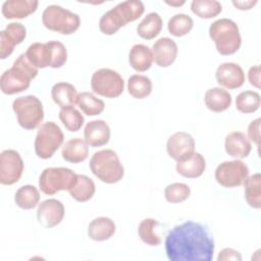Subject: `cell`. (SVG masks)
I'll return each instance as SVG.
<instances>
[{"mask_svg": "<svg viewBox=\"0 0 261 261\" xmlns=\"http://www.w3.org/2000/svg\"><path fill=\"white\" fill-rule=\"evenodd\" d=\"M116 230L114 221L106 216H100L93 219L88 225V237L96 242L109 240Z\"/></svg>", "mask_w": 261, "mask_h": 261, "instance_id": "ffe728a7", "label": "cell"}, {"mask_svg": "<svg viewBox=\"0 0 261 261\" xmlns=\"http://www.w3.org/2000/svg\"><path fill=\"white\" fill-rule=\"evenodd\" d=\"M153 62L152 50L144 44L134 45L128 53L129 65L139 72L148 70Z\"/></svg>", "mask_w": 261, "mask_h": 261, "instance_id": "603a6c76", "label": "cell"}, {"mask_svg": "<svg viewBox=\"0 0 261 261\" xmlns=\"http://www.w3.org/2000/svg\"><path fill=\"white\" fill-rule=\"evenodd\" d=\"M152 81L143 74H133L127 81V92L136 99H145L152 92Z\"/></svg>", "mask_w": 261, "mask_h": 261, "instance_id": "f546056e", "label": "cell"}, {"mask_svg": "<svg viewBox=\"0 0 261 261\" xmlns=\"http://www.w3.org/2000/svg\"><path fill=\"white\" fill-rule=\"evenodd\" d=\"M23 161L20 154L13 150L7 149L0 154V182L10 186L17 182L23 172Z\"/></svg>", "mask_w": 261, "mask_h": 261, "instance_id": "8fae6325", "label": "cell"}, {"mask_svg": "<svg viewBox=\"0 0 261 261\" xmlns=\"http://www.w3.org/2000/svg\"><path fill=\"white\" fill-rule=\"evenodd\" d=\"M89 167L92 173L105 184H116L124 175V168L116 152L111 149L95 152L90 159Z\"/></svg>", "mask_w": 261, "mask_h": 261, "instance_id": "277c9868", "label": "cell"}, {"mask_svg": "<svg viewBox=\"0 0 261 261\" xmlns=\"http://www.w3.org/2000/svg\"><path fill=\"white\" fill-rule=\"evenodd\" d=\"M84 139L90 147L104 146L110 140V127L102 119L91 120L85 126Z\"/></svg>", "mask_w": 261, "mask_h": 261, "instance_id": "2e32d148", "label": "cell"}, {"mask_svg": "<svg viewBox=\"0 0 261 261\" xmlns=\"http://www.w3.org/2000/svg\"><path fill=\"white\" fill-rule=\"evenodd\" d=\"M257 4V1L248 0V1H232V5L240 10H249Z\"/></svg>", "mask_w": 261, "mask_h": 261, "instance_id": "bcb514c9", "label": "cell"}, {"mask_svg": "<svg viewBox=\"0 0 261 261\" xmlns=\"http://www.w3.org/2000/svg\"><path fill=\"white\" fill-rule=\"evenodd\" d=\"M260 72H261V69L259 65H254L250 67L248 72V79L250 84L257 89L260 88Z\"/></svg>", "mask_w": 261, "mask_h": 261, "instance_id": "f6af8a7d", "label": "cell"}, {"mask_svg": "<svg viewBox=\"0 0 261 261\" xmlns=\"http://www.w3.org/2000/svg\"><path fill=\"white\" fill-rule=\"evenodd\" d=\"M58 116L65 128L71 133L80 130L85 120L83 114L76 108H74V106L61 108Z\"/></svg>", "mask_w": 261, "mask_h": 261, "instance_id": "8d00e7d4", "label": "cell"}, {"mask_svg": "<svg viewBox=\"0 0 261 261\" xmlns=\"http://www.w3.org/2000/svg\"><path fill=\"white\" fill-rule=\"evenodd\" d=\"M215 77L221 87L229 90L241 88L245 83L243 68L233 62H224L218 65L215 71Z\"/></svg>", "mask_w": 261, "mask_h": 261, "instance_id": "5bb4252c", "label": "cell"}, {"mask_svg": "<svg viewBox=\"0 0 261 261\" xmlns=\"http://www.w3.org/2000/svg\"><path fill=\"white\" fill-rule=\"evenodd\" d=\"M42 22L50 31L61 35H71L75 33L81 25L79 14L65 9L59 5H49L42 13Z\"/></svg>", "mask_w": 261, "mask_h": 261, "instance_id": "5b68a950", "label": "cell"}, {"mask_svg": "<svg viewBox=\"0 0 261 261\" xmlns=\"http://www.w3.org/2000/svg\"><path fill=\"white\" fill-rule=\"evenodd\" d=\"M231 95L228 91L215 87L206 91L204 95V102L206 107L213 112H222L231 105Z\"/></svg>", "mask_w": 261, "mask_h": 261, "instance_id": "7402d4cb", "label": "cell"}, {"mask_svg": "<svg viewBox=\"0 0 261 261\" xmlns=\"http://www.w3.org/2000/svg\"><path fill=\"white\" fill-rule=\"evenodd\" d=\"M24 54L28 60L38 69L50 67V51L47 42L31 44Z\"/></svg>", "mask_w": 261, "mask_h": 261, "instance_id": "4316f807", "label": "cell"}, {"mask_svg": "<svg viewBox=\"0 0 261 261\" xmlns=\"http://www.w3.org/2000/svg\"><path fill=\"white\" fill-rule=\"evenodd\" d=\"M38 72L39 69L28 60L25 54H20L14 60L12 66L1 74L0 88L2 93L5 95H14L25 91Z\"/></svg>", "mask_w": 261, "mask_h": 261, "instance_id": "7a4b0ae2", "label": "cell"}, {"mask_svg": "<svg viewBox=\"0 0 261 261\" xmlns=\"http://www.w3.org/2000/svg\"><path fill=\"white\" fill-rule=\"evenodd\" d=\"M162 18L157 12L148 13L137 27V34L145 40H152L162 30Z\"/></svg>", "mask_w": 261, "mask_h": 261, "instance_id": "484cf974", "label": "cell"}, {"mask_svg": "<svg viewBox=\"0 0 261 261\" xmlns=\"http://www.w3.org/2000/svg\"><path fill=\"white\" fill-rule=\"evenodd\" d=\"M40 201V193L35 186L25 185L20 187L14 195L15 204L24 210L35 208Z\"/></svg>", "mask_w": 261, "mask_h": 261, "instance_id": "1f68e13d", "label": "cell"}, {"mask_svg": "<svg viewBox=\"0 0 261 261\" xmlns=\"http://www.w3.org/2000/svg\"><path fill=\"white\" fill-rule=\"evenodd\" d=\"M248 139L255 143L257 147L260 146V118L251 121L248 126Z\"/></svg>", "mask_w": 261, "mask_h": 261, "instance_id": "7bdbcfd3", "label": "cell"}, {"mask_svg": "<svg viewBox=\"0 0 261 261\" xmlns=\"http://www.w3.org/2000/svg\"><path fill=\"white\" fill-rule=\"evenodd\" d=\"M225 152L232 158H246L251 152L252 145L247 135L242 132H231L225 137Z\"/></svg>", "mask_w": 261, "mask_h": 261, "instance_id": "e0dca14e", "label": "cell"}, {"mask_svg": "<svg viewBox=\"0 0 261 261\" xmlns=\"http://www.w3.org/2000/svg\"><path fill=\"white\" fill-rule=\"evenodd\" d=\"M214 176L216 181L223 188H237L242 186L249 176V167L239 159L223 161L216 167Z\"/></svg>", "mask_w": 261, "mask_h": 261, "instance_id": "30bf717a", "label": "cell"}, {"mask_svg": "<svg viewBox=\"0 0 261 261\" xmlns=\"http://www.w3.org/2000/svg\"><path fill=\"white\" fill-rule=\"evenodd\" d=\"M218 261H227V260H242L241 254L231 248H225L221 250L217 257Z\"/></svg>", "mask_w": 261, "mask_h": 261, "instance_id": "ee69618b", "label": "cell"}, {"mask_svg": "<svg viewBox=\"0 0 261 261\" xmlns=\"http://www.w3.org/2000/svg\"><path fill=\"white\" fill-rule=\"evenodd\" d=\"M159 222L154 218L143 219L138 227V233L140 239L147 245L156 247L161 244V239L156 232V228Z\"/></svg>", "mask_w": 261, "mask_h": 261, "instance_id": "836d02e7", "label": "cell"}, {"mask_svg": "<svg viewBox=\"0 0 261 261\" xmlns=\"http://www.w3.org/2000/svg\"><path fill=\"white\" fill-rule=\"evenodd\" d=\"M76 173L67 167L45 168L39 177V188L45 195L68 191L76 179Z\"/></svg>", "mask_w": 261, "mask_h": 261, "instance_id": "ba28073f", "label": "cell"}, {"mask_svg": "<svg viewBox=\"0 0 261 261\" xmlns=\"http://www.w3.org/2000/svg\"><path fill=\"white\" fill-rule=\"evenodd\" d=\"M245 199L248 205L254 209L261 208V175L254 173L244 181Z\"/></svg>", "mask_w": 261, "mask_h": 261, "instance_id": "83f0119b", "label": "cell"}, {"mask_svg": "<svg viewBox=\"0 0 261 261\" xmlns=\"http://www.w3.org/2000/svg\"><path fill=\"white\" fill-rule=\"evenodd\" d=\"M89 145L81 138H73L65 142L62 147V158L70 163H80L89 156Z\"/></svg>", "mask_w": 261, "mask_h": 261, "instance_id": "44dd1931", "label": "cell"}, {"mask_svg": "<svg viewBox=\"0 0 261 261\" xmlns=\"http://www.w3.org/2000/svg\"><path fill=\"white\" fill-rule=\"evenodd\" d=\"M194 27L193 18L185 13H177L171 16L167 23V30L169 34L174 37H182L188 35Z\"/></svg>", "mask_w": 261, "mask_h": 261, "instance_id": "e575fe53", "label": "cell"}, {"mask_svg": "<svg viewBox=\"0 0 261 261\" xmlns=\"http://www.w3.org/2000/svg\"><path fill=\"white\" fill-rule=\"evenodd\" d=\"M166 4L168 5H171V6H180L182 4H185V1H181V2H166Z\"/></svg>", "mask_w": 261, "mask_h": 261, "instance_id": "7dc6e473", "label": "cell"}, {"mask_svg": "<svg viewBox=\"0 0 261 261\" xmlns=\"http://www.w3.org/2000/svg\"><path fill=\"white\" fill-rule=\"evenodd\" d=\"M51 97L56 105L60 108L74 106L76 104L77 92L73 85L66 82H59L53 85Z\"/></svg>", "mask_w": 261, "mask_h": 261, "instance_id": "cb8c5ba5", "label": "cell"}, {"mask_svg": "<svg viewBox=\"0 0 261 261\" xmlns=\"http://www.w3.org/2000/svg\"><path fill=\"white\" fill-rule=\"evenodd\" d=\"M37 0H7L2 4V15L7 19L25 18L38 8Z\"/></svg>", "mask_w": 261, "mask_h": 261, "instance_id": "ac0fdd59", "label": "cell"}, {"mask_svg": "<svg viewBox=\"0 0 261 261\" xmlns=\"http://www.w3.org/2000/svg\"><path fill=\"white\" fill-rule=\"evenodd\" d=\"M4 31L15 45H19L20 43H22L27 36V29L20 22H10L7 24Z\"/></svg>", "mask_w": 261, "mask_h": 261, "instance_id": "60d3db41", "label": "cell"}, {"mask_svg": "<svg viewBox=\"0 0 261 261\" xmlns=\"http://www.w3.org/2000/svg\"><path fill=\"white\" fill-rule=\"evenodd\" d=\"M176 172L187 178H197L206 169V161L202 154L194 152L189 158L178 161L175 166Z\"/></svg>", "mask_w": 261, "mask_h": 261, "instance_id": "d6986e66", "label": "cell"}, {"mask_svg": "<svg viewBox=\"0 0 261 261\" xmlns=\"http://www.w3.org/2000/svg\"><path fill=\"white\" fill-rule=\"evenodd\" d=\"M76 104L80 109L88 116H95L103 112L105 103L90 92H82L77 94Z\"/></svg>", "mask_w": 261, "mask_h": 261, "instance_id": "4dcf8cb0", "label": "cell"}, {"mask_svg": "<svg viewBox=\"0 0 261 261\" xmlns=\"http://www.w3.org/2000/svg\"><path fill=\"white\" fill-rule=\"evenodd\" d=\"M64 135L53 121L42 123L37 132L34 142L36 155L41 159H49L61 147Z\"/></svg>", "mask_w": 261, "mask_h": 261, "instance_id": "52a82bcc", "label": "cell"}, {"mask_svg": "<svg viewBox=\"0 0 261 261\" xmlns=\"http://www.w3.org/2000/svg\"><path fill=\"white\" fill-rule=\"evenodd\" d=\"M16 45L9 39L5 31L0 32V58L5 59L10 56Z\"/></svg>", "mask_w": 261, "mask_h": 261, "instance_id": "b9f144b4", "label": "cell"}, {"mask_svg": "<svg viewBox=\"0 0 261 261\" xmlns=\"http://www.w3.org/2000/svg\"><path fill=\"white\" fill-rule=\"evenodd\" d=\"M209 37L220 55H232L239 51L242 38L238 24L229 18H220L209 27Z\"/></svg>", "mask_w": 261, "mask_h": 261, "instance_id": "3957f363", "label": "cell"}, {"mask_svg": "<svg viewBox=\"0 0 261 261\" xmlns=\"http://www.w3.org/2000/svg\"><path fill=\"white\" fill-rule=\"evenodd\" d=\"M18 124L24 129H35L44 119L43 104L34 95L18 97L12 102Z\"/></svg>", "mask_w": 261, "mask_h": 261, "instance_id": "8992f818", "label": "cell"}, {"mask_svg": "<svg viewBox=\"0 0 261 261\" xmlns=\"http://www.w3.org/2000/svg\"><path fill=\"white\" fill-rule=\"evenodd\" d=\"M191 195V189L187 184L173 182L164 190V197L167 202L175 204L186 201Z\"/></svg>", "mask_w": 261, "mask_h": 261, "instance_id": "f35d334b", "label": "cell"}, {"mask_svg": "<svg viewBox=\"0 0 261 261\" xmlns=\"http://www.w3.org/2000/svg\"><path fill=\"white\" fill-rule=\"evenodd\" d=\"M191 10L200 18H212L222 11V5L216 0H194Z\"/></svg>", "mask_w": 261, "mask_h": 261, "instance_id": "d6a6232c", "label": "cell"}, {"mask_svg": "<svg viewBox=\"0 0 261 261\" xmlns=\"http://www.w3.org/2000/svg\"><path fill=\"white\" fill-rule=\"evenodd\" d=\"M166 151L169 157L176 162L182 161L195 152L194 138L186 132H176L168 138Z\"/></svg>", "mask_w": 261, "mask_h": 261, "instance_id": "7c38bea8", "label": "cell"}, {"mask_svg": "<svg viewBox=\"0 0 261 261\" xmlns=\"http://www.w3.org/2000/svg\"><path fill=\"white\" fill-rule=\"evenodd\" d=\"M91 88L99 96L116 98L124 91V81L117 71L111 68H100L91 77Z\"/></svg>", "mask_w": 261, "mask_h": 261, "instance_id": "9c48e42d", "label": "cell"}, {"mask_svg": "<svg viewBox=\"0 0 261 261\" xmlns=\"http://www.w3.org/2000/svg\"><path fill=\"white\" fill-rule=\"evenodd\" d=\"M96 187L92 178L85 174H77L73 186L68 190L72 199L77 202H87L91 200L95 194Z\"/></svg>", "mask_w": 261, "mask_h": 261, "instance_id": "d4e9b609", "label": "cell"}, {"mask_svg": "<svg viewBox=\"0 0 261 261\" xmlns=\"http://www.w3.org/2000/svg\"><path fill=\"white\" fill-rule=\"evenodd\" d=\"M260 95L255 91L241 92L236 98V108L238 111L248 114L257 111L260 107Z\"/></svg>", "mask_w": 261, "mask_h": 261, "instance_id": "d590c367", "label": "cell"}, {"mask_svg": "<svg viewBox=\"0 0 261 261\" xmlns=\"http://www.w3.org/2000/svg\"><path fill=\"white\" fill-rule=\"evenodd\" d=\"M177 52L178 48L176 43L168 37L158 39L152 46L153 61L160 67H168L171 65L176 59Z\"/></svg>", "mask_w": 261, "mask_h": 261, "instance_id": "9a60e30c", "label": "cell"}, {"mask_svg": "<svg viewBox=\"0 0 261 261\" xmlns=\"http://www.w3.org/2000/svg\"><path fill=\"white\" fill-rule=\"evenodd\" d=\"M64 217V206L57 199H47L41 202L37 210V219L47 228L58 225Z\"/></svg>", "mask_w": 261, "mask_h": 261, "instance_id": "4fadbf2b", "label": "cell"}, {"mask_svg": "<svg viewBox=\"0 0 261 261\" xmlns=\"http://www.w3.org/2000/svg\"><path fill=\"white\" fill-rule=\"evenodd\" d=\"M164 245L170 261H211L215 248L206 226L192 220L171 228Z\"/></svg>", "mask_w": 261, "mask_h": 261, "instance_id": "6da1fadb", "label": "cell"}, {"mask_svg": "<svg viewBox=\"0 0 261 261\" xmlns=\"http://www.w3.org/2000/svg\"><path fill=\"white\" fill-rule=\"evenodd\" d=\"M50 51V67L60 68L67 60V50L59 41L47 42Z\"/></svg>", "mask_w": 261, "mask_h": 261, "instance_id": "ab89813d", "label": "cell"}, {"mask_svg": "<svg viewBox=\"0 0 261 261\" xmlns=\"http://www.w3.org/2000/svg\"><path fill=\"white\" fill-rule=\"evenodd\" d=\"M124 24L137 20L145 11V5L139 0H127L113 7Z\"/></svg>", "mask_w": 261, "mask_h": 261, "instance_id": "f1b7e54d", "label": "cell"}, {"mask_svg": "<svg viewBox=\"0 0 261 261\" xmlns=\"http://www.w3.org/2000/svg\"><path fill=\"white\" fill-rule=\"evenodd\" d=\"M125 24L121 20L118 13L115 11L114 8L106 11L99 20V30L101 33L107 36L114 35L119 31L120 28L124 27Z\"/></svg>", "mask_w": 261, "mask_h": 261, "instance_id": "74e56055", "label": "cell"}]
</instances>
